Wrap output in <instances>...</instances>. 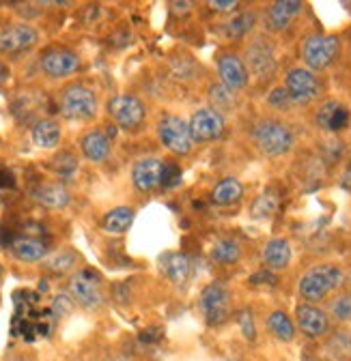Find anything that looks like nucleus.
<instances>
[{
	"label": "nucleus",
	"mask_w": 351,
	"mask_h": 361,
	"mask_svg": "<svg viewBox=\"0 0 351 361\" xmlns=\"http://www.w3.org/2000/svg\"><path fill=\"white\" fill-rule=\"evenodd\" d=\"M345 276H343V269L334 267V264H319L313 267L311 271H306L302 276L297 290L306 301H321L326 299L332 290H336L343 284Z\"/></svg>",
	"instance_id": "nucleus-1"
},
{
	"label": "nucleus",
	"mask_w": 351,
	"mask_h": 361,
	"mask_svg": "<svg viewBox=\"0 0 351 361\" xmlns=\"http://www.w3.org/2000/svg\"><path fill=\"white\" fill-rule=\"evenodd\" d=\"M252 138L258 151L268 157H280L293 147V131L280 121H261L252 129Z\"/></svg>",
	"instance_id": "nucleus-2"
},
{
	"label": "nucleus",
	"mask_w": 351,
	"mask_h": 361,
	"mask_svg": "<svg viewBox=\"0 0 351 361\" xmlns=\"http://www.w3.org/2000/svg\"><path fill=\"white\" fill-rule=\"evenodd\" d=\"M97 95L89 86L71 84L61 95V112L69 121H93L97 116Z\"/></svg>",
	"instance_id": "nucleus-3"
},
{
	"label": "nucleus",
	"mask_w": 351,
	"mask_h": 361,
	"mask_svg": "<svg viewBox=\"0 0 351 361\" xmlns=\"http://www.w3.org/2000/svg\"><path fill=\"white\" fill-rule=\"evenodd\" d=\"M67 288H69L71 299L84 310H97L104 305L102 280L97 274H93L89 269H82L78 274H73Z\"/></svg>",
	"instance_id": "nucleus-4"
},
{
	"label": "nucleus",
	"mask_w": 351,
	"mask_h": 361,
	"mask_svg": "<svg viewBox=\"0 0 351 361\" xmlns=\"http://www.w3.org/2000/svg\"><path fill=\"white\" fill-rule=\"evenodd\" d=\"M157 135H160V142L172 153V155H190L194 149V140H192V133L190 127L184 118L168 114L160 121L157 125Z\"/></svg>",
	"instance_id": "nucleus-5"
},
{
	"label": "nucleus",
	"mask_w": 351,
	"mask_h": 361,
	"mask_svg": "<svg viewBox=\"0 0 351 361\" xmlns=\"http://www.w3.org/2000/svg\"><path fill=\"white\" fill-rule=\"evenodd\" d=\"M198 310L203 314V319L207 321V325L211 327L222 325L229 319V312H231V293L220 282L205 286L198 299Z\"/></svg>",
	"instance_id": "nucleus-6"
},
{
	"label": "nucleus",
	"mask_w": 351,
	"mask_h": 361,
	"mask_svg": "<svg viewBox=\"0 0 351 361\" xmlns=\"http://www.w3.org/2000/svg\"><path fill=\"white\" fill-rule=\"evenodd\" d=\"M338 37H332V35H313L304 41L302 45V59L304 63L309 65L311 71H321V69H328L336 54H338Z\"/></svg>",
	"instance_id": "nucleus-7"
},
{
	"label": "nucleus",
	"mask_w": 351,
	"mask_h": 361,
	"mask_svg": "<svg viewBox=\"0 0 351 361\" xmlns=\"http://www.w3.org/2000/svg\"><path fill=\"white\" fill-rule=\"evenodd\" d=\"M108 114L110 118L125 131L138 129L141 123L145 121V106L138 97L134 95H117L108 104Z\"/></svg>",
	"instance_id": "nucleus-8"
},
{
	"label": "nucleus",
	"mask_w": 351,
	"mask_h": 361,
	"mask_svg": "<svg viewBox=\"0 0 351 361\" xmlns=\"http://www.w3.org/2000/svg\"><path fill=\"white\" fill-rule=\"evenodd\" d=\"M194 142H213L225 133V116L215 108H201L188 121Z\"/></svg>",
	"instance_id": "nucleus-9"
},
{
	"label": "nucleus",
	"mask_w": 351,
	"mask_h": 361,
	"mask_svg": "<svg viewBox=\"0 0 351 361\" xmlns=\"http://www.w3.org/2000/svg\"><path fill=\"white\" fill-rule=\"evenodd\" d=\"M285 88L293 104H311L321 93V84L311 69H291L287 73Z\"/></svg>",
	"instance_id": "nucleus-10"
},
{
	"label": "nucleus",
	"mask_w": 351,
	"mask_h": 361,
	"mask_svg": "<svg viewBox=\"0 0 351 361\" xmlns=\"http://www.w3.org/2000/svg\"><path fill=\"white\" fill-rule=\"evenodd\" d=\"M166 166L168 164H164L157 157H147V159L136 161L134 168H131V183H134L138 192H153L162 188Z\"/></svg>",
	"instance_id": "nucleus-11"
},
{
	"label": "nucleus",
	"mask_w": 351,
	"mask_h": 361,
	"mask_svg": "<svg viewBox=\"0 0 351 361\" xmlns=\"http://www.w3.org/2000/svg\"><path fill=\"white\" fill-rule=\"evenodd\" d=\"M37 30L30 24H11L0 30V52L3 54H20L30 50L37 43Z\"/></svg>",
	"instance_id": "nucleus-12"
},
{
	"label": "nucleus",
	"mask_w": 351,
	"mask_h": 361,
	"mask_svg": "<svg viewBox=\"0 0 351 361\" xmlns=\"http://www.w3.org/2000/svg\"><path fill=\"white\" fill-rule=\"evenodd\" d=\"M41 69L48 78H67L80 69V59L71 50L56 48L41 56Z\"/></svg>",
	"instance_id": "nucleus-13"
},
{
	"label": "nucleus",
	"mask_w": 351,
	"mask_h": 361,
	"mask_svg": "<svg viewBox=\"0 0 351 361\" xmlns=\"http://www.w3.org/2000/svg\"><path fill=\"white\" fill-rule=\"evenodd\" d=\"M295 321H297V327L302 329V334L309 338H321L328 334V327H330L328 314L309 303H304L295 310Z\"/></svg>",
	"instance_id": "nucleus-14"
},
{
	"label": "nucleus",
	"mask_w": 351,
	"mask_h": 361,
	"mask_svg": "<svg viewBox=\"0 0 351 361\" xmlns=\"http://www.w3.org/2000/svg\"><path fill=\"white\" fill-rule=\"evenodd\" d=\"M218 73H220L222 84L227 88H231L233 93L235 90L246 88V84H248V67L235 54H222L218 59Z\"/></svg>",
	"instance_id": "nucleus-15"
},
{
	"label": "nucleus",
	"mask_w": 351,
	"mask_h": 361,
	"mask_svg": "<svg viewBox=\"0 0 351 361\" xmlns=\"http://www.w3.org/2000/svg\"><path fill=\"white\" fill-rule=\"evenodd\" d=\"M80 149H82V155L89 159V161H93V164H102V161H106L108 159V155H110V138L104 133V131H100V129H93V131H89L82 138V142H80Z\"/></svg>",
	"instance_id": "nucleus-16"
},
{
	"label": "nucleus",
	"mask_w": 351,
	"mask_h": 361,
	"mask_svg": "<svg viewBox=\"0 0 351 361\" xmlns=\"http://www.w3.org/2000/svg\"><path fill=\"white\" fill-rule=\"evenodd\" d=\"M35 200L46 207V209H52V211H61L65 207H69L71 202V194L65 185L61 183H46V185H39L35 190Z\"/></svg>",
	"instance_id": "nucleus-17"
},
{
	"label": "nucleus",
	"mask_w": 351,
	"mask_h": 361,
	"mask_svg": "<svg viewBox=\"0 0 351 361\" xmlns=\"http://www.w3.org/2000/svg\"><path fill=\"white\" fill-rule=\"evenodd\" d=\"M347 123H349V110L343 104H338V102H328L317 112V125L323 131L336 133V131L345 129Z\"/></svg>",
	"instance_id": "nucleus-18"
},
{
	"label": "nucleus",
	"mask_w": 351,
	"mask_h": 361,
	"mask_svg": "<svg viewBox=\"0 0 351 361\" xmlns=\"http://www.w3.org/2000/svg\"><path fill=\"white\" fill-rule=\"evenodd\" d=\"M160 267H162V271L166 274L168 280H172L174 284H184L190 276L192 262L182 252H168L160 258Z\"/></svg>",
	"instance_id": "nucleus-19"
},
{
	"label": "nucleus",
	"mask_w": 351,
	"mask_h": 361,
	"mask_svg": "<svg viewBox=\"0 0 351 361\" xmlns=\"http://www.w3.org/2000/svg\"><path fill=\"white\" fill-rule=\"evenodd\" d=\"M299 9L302 3H297V0H280V3H274L268 9V26L272 30H285L299 13Z\"/></svg>",
	"instance_id": "nucleus-20"
},
{
	"label": "nucleus",
	"mask_w": 351,
	"mask_h": 361,
	"mask_svg": "<svg viewBox=\"0 0 351 361\" xmlns=\"http://www.w3.org/2000/svg\"><path fill=\"white\" fill-rule=\"evenodd\" d=\"M11 254L18 260H22V262H39L43 258H48V247H46V243H41L39 239L18 237L11 243Z\"/></svg>",
	"instance_id": "nucleus-21"
},
{
	"label": "nucleus",
	"mask_w": 351,
	"mask_h": 361,
	"mask_svg": "<svg viewBox=\"0 0 351 361\" xmlns=\"http://www.w3.org/2000/svg\"><path fill=\"white\" fill-rule=\"evenodd\" d=\"M32 142L39 149H54L61 142V125L52 118H43L32 127Z\"/></svg>",
	"instance_id": "nucleus-22"
},
{
	"label": "nucleus",
	"mask_w": 351,
	"mask_h": 361,
	"mask_svg": "<svg viewBox=\"0 0 351 361\" xmlns=\"http://www.w3.org/2000/svg\"><path fill=\"white\" fill-rule=\"evenodd\" d=\"M242 196H244V185L239 183V180L237 178H225L213 188L211 202L218 207H231V204L239 202Z\"/></svg>",
	"instance_id": "nucleus-23"
},
{
	"label": "nucleus",
	"mask_w": 351,
	"mask_h": 361,
	"mask_svg": "<svg viewBox=\"0 0 351 361\" xmlns=\"http://www.w3.org/2000/svg\"><path fill=\"white\" fill-rule=\"evenodd\" d=\"M291 260V245L285 239H272L263 247V262L272 271L285 269Z\"/></svg>",
	"instance_id": "nucleus-24"
},
{
	"label": "nucleus",
	"mask_w": 351,
	"mask_h": 361,
	"mask_svg": "<svg viewBox=\"0 0 351 361\" xmlns=\"http://www.w3.org/2000/svg\"><path fill=\"white\" fill-rule=\"evenodd\" d=\"M134 209H129V207H117L112 211L106 213L104 217V231L110 233V235H121L125 231H129V226L134 224Z\"/></svg>",
	"instance_id": "nucleus-25"
},
{
	"label": "nucleus",
	"mask_w": 351,
	"mask_h": 361,
	"mask_svg": "<svg viewBox=\"0 0 351 361\" xmlns=\"http://www.w3.org/2000/svg\"><path fill=\"white\" fill-rule=\"evenodd\" d=\"M248 59H250V67L252 71L261 73V75H266L274 69V56H272V48L266 43V41H256L250 52H248Z\"/></svg>",
	"instance_id": "nucleus-26"
},
{
	"label": "nucleus",
	"mask_w": 351,
	"mask_h": 361,
	"mask_svg": "<svg viewBox=\"0 0 351 361\" xmlns=\"http://www.w3.org/2000/svg\"><path fill=\"white\" fill-rule=\"evenodd\" d=\"M268 329L280 342H291L295 338V325H293V321L289 319L285 312H280V310H276V312H272L268 316Z\"/></svg>",
	"instance_id": "nucleus-27"
},
{
	"label": "nucleus",
	"mask_w": 351,
	"mask_h": 361,
	"mask_svg": "<svg viewBox=\"0 0 351 361\" xmlns=\"http://www.w3.org/2000/svg\"><path fill=\"white\" fill-rule=\"evenodd\" d=\"M211 258L215 262H222V264H233V262H237L242 258V247H239V243H235L231 239L218 241L211 247Z\"/></svg>",
	"instance_id": "nucleus-28"
},
{
	"label": "nucleus",
	"mask_w": 351,
	"mask_h": 361,
	"mask_svg": "<svg viewBox=\"0 0 351 361\" xmlns=\"http://www.w3.org/2000/svg\"><path fill=\"white\" fill-rule=\"evenodd\" d=\"M76 262H78V254L73 250H61V252H54L46 264L54 274H67V271L76 267Z\"/></svg>",
	"instance_id": "nucleus-29"
},
{
	"label": "nucleus",
	"mask_w": 351,
	"mask_h": 361,
	"mask_svg": "<svg viewBox=\"0 0 351 361\" xmlns=\"http://www.w3.org/2000/svg\"><path fill=\"white\" fill-rule=\"evenodd\" d=\"M276 207H278V196H276L274 192H266V194L258 196V198L254 200L250 213H252V217H256V219H266V217H270V215L276 211Z\"/></svg>",
	"instance_id": "nucleus-30"
},
{
	"label": "nucleus",
	"mask_w": 351,
	"mask_h": 361,
	"mask_svg": "<svg viewBox=\"0 0 351 361\" xmlns=\"http://www.w3.org/2000/svg\"><path fill=\"white\" fill-rule=\"evenodd\" d=\"M252 26H254V13L242 11L227 24V32H229V37H244L246 32L252 30Z\"/></svg>",
	"instance_id": "nucleus-31"
},
{
	"label": "nucleus",
	"mask_w": 351,
	"mask_h": 361,
	"mask_svg": "<svg viewBox=\"0 0 351 361\" xmlns=\"http://www.w3.org/2000/svg\"><path fill=\"white\" fill-rule=\"evenodd\" d=\"M233 90L231 88H227L225 84H213L211 88H209V97H211V102L213 104H218V112H222L225 108H231L233 106Z\"/></svg>",
	"instance_id": "nucleus-32"
},
{
	"label": "nucleus",
	"mask_w": 351,
	"mask_h": 361,
	"mask_svg": "<svg viewBox=\"0 0 351 361\" xmlns=\"http://www.w3.org/2000/svg\"><path fill=\"white\" fill-rule=\"evenodd\" d=\"M330 314L334 316L336 321H343V323L351 321V293L336 297L330 303Z\"/></svg>",
	"instance_id": "nucleus-33"
},
{
	"label": "nucleus",
	"mask_w": 351,
	"mask_h": 361,
	"mask_svg": "<svg viewBox=\"0 0 351 361\" xmlns=\"http://www.w3.org/2000/svg\"><path fill=\"white\" fill-rule=\"evenodd\" d=\"M73 299H71V295H56L54 297V301H52V310H54V314L59 316H67L71 310H73Z\"/></svg>",
	"instance_id": "nucleus-34"
},
{
	"label": "nucleus",
	"mask_w": 351,
	"mask_h": 361,
	"mask_svg": "<svg viewBox=\"0 0 351 361\" xmlns=\"http://www.w3.org/2000/svg\"><path fill=\"white\" fill-rule=\"evenodd\" d=\"M270 104H272L274 108H287V106H291L293 102H291V97H289V93H287V88H274L272 93H270Z\"/></svg>",
	"instance_id": "nucleus-35"
},
{
	"label": "nucleus",
	"mask_w": 351,
	"mask_h": 361,
	"mask_svg": "<svg viewBox=\"0 0 351 361\" xmlns=\"http://www.w3.org/2000/svg\"><path fill=\"white\" fill-rule=\"evenodd\" d=\"M239 325H242V329H244V336H246L248 340H254V323H252V314H250L248 310H244V312L239 314Z\"/></svg>",
	"instance_id": "nucleus-36"
},
{
	"label": "nucleus",
	"mask_w": 351,
	"mask_h": 361,
	"mask_svg": "<svg viewBox=\"0 0 351 361\" xmlns=\"http://www.w3.org/2000/svg\"><path fill=\"white\" fill-rule=\"evenodd\" d=\"M209 7L218 11H233L237 9V3H233V0H229V3H225V0H213V3H209Z\"/></svg>",
	"instance_id": "nucleus-37"
},
{
	"label": "nucleus",
	"mask_w": 351,
	"mask_h": 361,
	"mask_svg": "<svg viewBox=\"0 0 351 361\" xmlns=\"http://www.w3.org/2000/svg\"><path fill=\"white\" fill-rule=\"evenodd\" d=\"M0 276H3V264H0Z\"/></svg>",
	"instance_id": "nucleus-38"
},
{
	"label": "nucleus",
	"mask_w": 351,
	"mask_h": 361,
	"mask_svg": "<svg viewBox=\"0 0 351 361\" xmlns=\"http://www.w3.org/2000/svg\"><path fill=\"white\" fill-rule=\"evenodd\" d=\"M13 361H28V359H13Z\"/></svg>",
	"instance_id": "nucleus-39"
}]
</instances>
